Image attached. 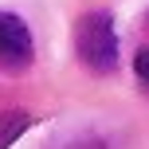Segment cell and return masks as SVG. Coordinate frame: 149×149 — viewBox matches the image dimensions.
Segmentation results:
<instances>
[{
    "label": "cell",
    "mask_w": 149,
    "mask_h": 149,
    "mask_svg": "<svg viewBox=\"0 0 149 149\" xmlns=\"http://www.w3.org/2000/svg\"><path fill=\"white\" fill-rule=\"evenodd\" d=\"M28 126H31L28 114H0V149H8V145H12Z\"/></svg>",
    "instance_id": "3957f363"
},
{
    "label": "cell",
    "mask_w": 149,
    "mask_h": 149,
    "mask_svg": "<svg viewBox=\"0 0 149 149\" xmlns=\"http://www.w3.org/2000/svg\"><path fill=\"white\" fill-rule=\"evenodd\" d=\"M134 71H137V79L149 86V47H141L137 51V59H134Z\"/></svg>",
    "instance_id": "277c9868"
},
{
    "label": "cell",
    "mask_w": 149,
    "mask_h": 149,
    "mask_svg": "<svg viewBox=\"0 0 149 149\" xmlns=\"http://www.w3.org/2000/svg\"><path fill=\"white\" fill-rule=\"evenodd\" d=\"M31 63V31L20 16L0 12V67L4 71H24Z\"/></svg>",
    "instance_id": "7a4b0ae2"
},
{
    "label": "cell",
    "mask_w": 149,
    "mask_h": 149,
    "mask_svg": "<svg viewBox=\"0 0 149 149\" xmlns=\"http://www.w3.org/2000/svg\"><path fill=\"white\" fill-rule=\"evenodd\" d=\"M74 51L94 74H114L118 71V36L114 20L106 12H86L74 28Z\"/></svg>",
    "instance_id": "6da1fadb"
}]
</instances>
